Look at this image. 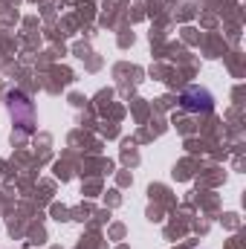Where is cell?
<instances>
[{"label": "cell", "instance_id": "6da1fadb", "mask_svg": "<svg viewBox=\"0 0 246 249\" xmlns=\"http://www.w3.org/2000/svg\"><path fill=\"white\" fill-rule=\"evenodd\" d=\"M211 105H214V99H211V93L209 90H200V87H188L183 93V107L185 110H191V113H197V110H211Z\"/></svg>", "mask_w": 246, "mask_h": 249}]
</instances>
